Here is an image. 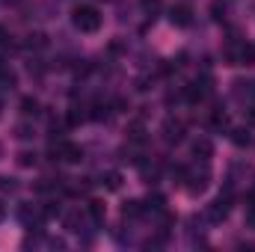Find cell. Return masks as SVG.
Segmentation results:
<instances>
[{
  "label": "cell",
  "mask_w": 255,
  "mask_h": 252,
  "mask_svg": "<svg viewBox=\"0 0 255 252\" xmlns=\"http://www.w3.org/2000/svg\"><path fill=\"white\" fill-rule=\"evenodd\" d=\"M9 42V33H6V27H0V45H6Z\"/></svg>",
  "instance_id": "cell-17"
},
{
  "label": "cell",
  "mask_w": 255,
  "mask_h": 252,
  "mask_svg": "<svg viewBox=\"0 0 255 252\" xmlns=\"http://www.w3.org/2000/svg\"><path fill=\"white\" fill-rule=\"evenodd\" d=\"M104 184H107L110 190H119V184H122V175H119V172H107V175H104Z\"/></svg>",
  "instance_id": "cell-12"
},
{
  "label": "cell",
  "mask_w": 255,
  "mask_h": 252,
  "mask_svg": "<svg viewBox=\"0 0 255 252\" xmlns=\"http://www.w3.org/2000/svg\"><path fill=\"white\" fill-rule=\"evenodd\" d=\"M89 217L101 223V220H104V202H98V199H92V202H89Z\"/></svg>",
  "instance_id": "cell-9"
},
{
  "label": "cell",
  "mask_w": 255,
  "mask_h": 252,
  "mask_svg": "<svg viewBox=\"0 0 255 252\" xmlns=\"http://www.w3.org/2000/svg\"><path fill=\"white\" fill-rule=\"evenodd\" d=\"M181 136H184V125H181V122L169 119V122L163 125V139H166V142H178Z\"/></svg>",
  "instance_id": "cell-5"
},
{
  "label": "cell",
  "mask_w": 255,
  "mask_h": 252,
  "mask_svg": "<svg viewBox=\"0 0 255 252\" xmlns=\"http://www.w3.org/2000/svg\"><path fill=\"white\" fill-rule=\"evenodd\" d=\"M139 6H142V12H145L148 18H154V15L163 9V0H139Z\"/></svg>",
  "instance_id": "cell-7"
},
{
  "label": "cell",
  "mask_w": 255,
  "mask_h": 252,
  "mask_svg": "<svg viewBox=\"0 0 255 252\" xmlns=\"http://www.w3.org/2000/svg\"><path fill=\"white\" fill-rule=\"evenodd\" d=\"M0 220H3V208H0Z\"/></svg>",
  "instance_id": "cell-20"
},
{
  "label": "cell",
  "mask_w": 255,
  "mask_h": 252,
  "mask_svg": "<svg viewBox=\"0 0 255 252\" xmlns=\"http://www.w3.org/2000/svg\"><path fill=\"white\" fill-rule=\"evenodd\" d=\"M232 139H235V142H238V145H247V142H250V130H247V127H238V130H235V136H232Z\"/></svg>",
  "instance_id": "cell-13"
},
{
  "label": "cell",
  "mask_w": 255,
  "mask_h": 252,
  "mask_svg": "<svg viewBox=\"0 0 255 252\" xmlns=\"http://www.w3.org/2000/svg\"><path fill=\"white\" fill-rule=\"evenodd\" d=\"M226 217H229V196H220V199H214L205 208V220L208 223H223Z\"/></svg>",
  "instance_id": "cell-2"
},
{
  "label": "cell",
  "mask_w": 255,
  "mask_h": 252,
  "mask_svg": "<svg viewBox=\"0 0 255 252\" xmlns=\"http://www.w3.org/2000/svg\"><path fill=\"white\" fill-rule=\"evenodd\" d=\"M0 77H9V71H6V63L0 60Z\"/></svg>",
  "instance_id": "cell-18"
},
{
  "label": "cell",
  "mask_w": 255,
  "mask_h": 252,
  "mask_svg": "<svg viewBox=\"0 0 255 252\" xmlns=\"http://www.w3.org/2000/svg\"><path fill=\"white\" fill-rule=\"evenodd\" d=\"M18 163H21V166H36V154L21 151V154H18Z\"/></svg>",
  "instance_id": "cell-15"
},
{
  "label": "cell",
  "mask_w": 255,
  "mask_h": 252,
  "mask_svg": "<svg viewBox=\"0 0 255 252\" xmlns=\"http://www.w3.org/2000/svg\"><path fill=\"white\" fill-rule=\"evenodd\" d=\"M122 214H125V217H139V214H142V202H136V199H130V202H125Z\"/></svg>",
  "instance_id": "cell-8"
},
{
  "label": "cell",
  "mask_w": 255,
  "mask_h": 252,
  "mask_svg": "<svg viewBox=\"0 0 255 252\" xmlns=\"http://www.w3.org/2000/svg\"><path fill=\"white\" fill-rule=\"evenodd\" d=\"M6 3H18V0H6Z\"/></svg>",
  "instance_id": "cell-21"
},
{
  "label": "cell",
  "mask_w": 255,
  "mask_h": 252,
  "mask_svg": "<svg viewBox=\"0 0 255 252\" xmlns=\"http://www.w3.org/2000/svg\"><path fill=\"white\" fill-rule=\"evenodd\" d=\"M211 151H214V148H211V139H196V142H193V154H196V157L208 160Z\"/></svg>",
  "instance_id": "cell-6"
},
{
  "label": "cell",
  "mask_w": 255,
  "mask_h": 252,
  "mask_svg": "<svg viewBox=\"0 0 255 252\" xmlns=\"http://www.w3.org/2000/svg\"><path fill=\"white\" fill-rule=\"evenodd\" d=\"M169 21L172 24H178V27H190V21H193V9L190 6H172V12H169Z\"/></svg>",
  "instance_id": "cell-3"
},
{
  "label": "cell",
  "mask_w": 255,
  "mask_h": 252,
  "mask_svg": "<svg viewBox=\"0 0 255 252\" xmlns=\"http://www.w3.org/2000/svg\"><path fill=\"white\" fill-rule=\"evenodd\" d=\"M54 154H60L63 160H71V163H77V160L83 157V151H80L74 142H60V145H54Z\"/></svg>",
  "instance_id": "cell-4"
},
{
  "label": "cell",
  "mask_w": 255,
  "mask_h": 252,
  "mask_svg": "<svg viewBox=\"0 0 255 252\" xmlns=\"http://www.w3.org/2000/svg\"><path fill=\"white\" fill-rule=\"evenodd\" d=\"M77 226H80V214H77V211H71V214L65 217V229H68V232H80Z\"/></svg>",
  "instance_id": "cell-11"
},
{
  "label": "cell",
  "mask_w": 255,
  "mask_h": 252,
  "mask_svg": "<svg viewBox=\"0 0 255 252\" xmlns=\"http://www.w3.org/2000/svg\"><path fill=\"white\" fill-rule=\"evenodd\" d=\"M21 110H24V113H27V116H30V113H36V110H39V101H36V98H30V95H27V98H21Z\"/></svg>",
  "instance_id": "cell-10"
},
{
  "label": "cell",
  "mask_w": 255,
  "mask_h": 252,
  "mask_svg": "<svg viewBox=\"0 0 255 252\" xmlns=\"http://www.w3.org/2000/svg\"><path fill=\"white\" fill-rule=\"evenodd\" d=\"M223 12H226V3H223V0H214V3H211V15L220 21V18H223Z\"/></svg>",
  "instance_id": "cell-14"
},
{
  "label": "cell",
  "mask_w": 255,
  "mask_h": 252,
  "mask_svg": "<svg viewBox=\"0 0 255 252\" xmlns=\"http://www.w3.org/2000/svg\"><path fill=\"white\" fill-rule=\"evenodd\" d=\"M250 226H255V205H253V211H250Z\"/></svg>",
  "instance_id": "cell-19"
},
{
  "label": "cell",
  "mask_w": 255,
  "mask_h": 252,
  "mask_svg": "<svg viewBox=\"0 0 255 252\" xmlns=\"http://www.w3.org/2000/svg\"><path fill=\"white\" fill-rule=\"evenodd\" d=\"M71 21H74V27H77L80 33H95V30H101V12H98L95 6H77V9L71 12Z\"/></svg>",
  "instance_id": "cell-1"
},
{
  "label": "cell",
  "mask_w": 255,
  "mask_h": 252,
  "mask_svg": "<svg viewBox=\"0 0 255 252\" xmlns=\"http://www.w3.org/2000/svg\"><path fill=\"white\" fill-rule=\"evenodd\" d=\"M30 45H36V48H42V45H45V36H42V33H36V36H30Z\"/></svg>",
  "instance_id": "cell-16"
}]
</instances>
